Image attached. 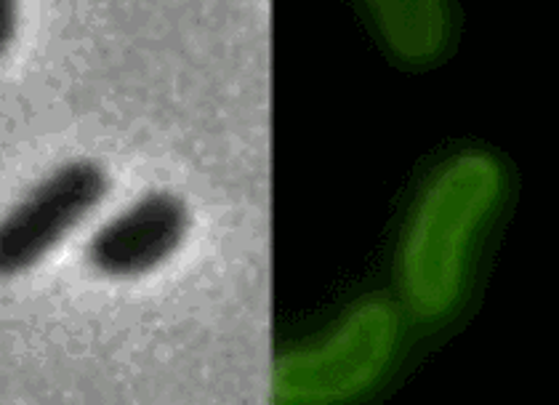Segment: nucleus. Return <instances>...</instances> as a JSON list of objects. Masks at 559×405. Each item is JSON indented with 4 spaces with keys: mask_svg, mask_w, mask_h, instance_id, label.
<instances>
[{
    "mask_svg": "<svg viewBox=\"0 0 559 405\" xmlns=\"http://www.w3.org/2000/svg\"><path fill=\"white\" fill-rule=\"evenodd\" d=\"M507 198L509 171L490 150L453 153L424 179L397 248V286L413 318L435 323L453 315Z\"/></svg>",
    "mask_w": 559,
    "mask_h": 405,
    "instance_id": "1",
    "label": "nucleus"
},
{
    "mask_svg": "<svg viewBox=\"0 0 559 405\" xmlns=\"http://www.w3.org/2000/svg\"><path fill=\"white\" fill-rule=\"evenodd\" d=\"M403 338L397 307L362 296L320 336L277 355L272 401L277 405H342L357 401L392 371Z\"/></svg>",
    "mask_w": 559,
    "mask_h": 405,
    "instance_id": "2",
    "label": "nucleus"
},
{
    "mask_svg": "<svg viewBox=\"0 0 559 405\" xmlns=\"http://www.w3.org/2000/svg\"><path fill=\"white\" fill-rule=\"evenodd\" d=\"M112 190L105 163L72 158L44 179L0 219V281H14L46 262Z\"/></svg>",
    "mask_w": 559,
    "mask_h": 405,
    "instance_id": "3",
    "label": "nucleus"
},
{
    "mask_svg": "<svg viewBox=\"0 0 559 405\" xmlns=\"http://www.w3.org/2000/svg\"><path fill=\"white\" fill-rule=\"evenodd\" d=\"M187 235V209L171 192H147L112 214L86 243V264L105 281H136L168 262Z\"/></svg>",
    "mask_w": 559,
    "mask_h": 405,
    "instance_id": "4",
    "label": "nucleus"
},
{
    "mask_svg": "<svg viewBox=\"0 0 559 405\" xmlns=\"http://www.w3.org/2000/svg\"><path fill=\"white\" fill-rule=\"evenodd\" d=\"M362 9L381 46L400 64H431L451 44L448 0H362Z\"/></svg>",
    "mask_w": 559,
    "mask_h": 405,
    "instance_id": "5",
    "label": "nucleus"
},
{
    "mask_svg": "<svg viewBox=\"0 0 559 405\" xmlns=\"http://www.w3.org/2000/svg\"><path fill=\"white\" fill-rule=\"evenodd\" d=\"M20 27V0H0V57L9 51Z\"/></svg>",
    "mask_w": 559,
    "mask_h": 405,
    "instance_id": "6",
    "label": "nucleus"
}]
</instances>
